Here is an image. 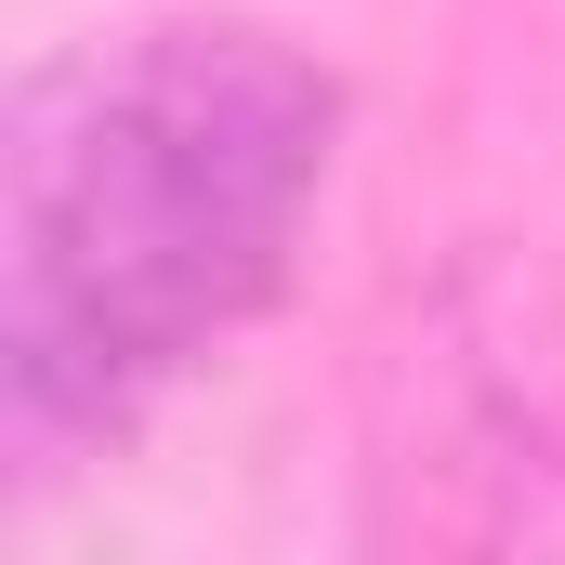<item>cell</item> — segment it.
<instances>
[{"instance_id": "obj_2", "label": "cell", "mask_w": 565, "mask_h": 565, "mask_svg": "<svg viewBox=\"0 0 565 565\" xmlns=\"http://www.w3.org/2000/svg\"><path fill=\"white\" fill-rule=\"evenodd\" d=\"M369 553H565V277L460 250L369 382Z\"/></svg>"}, {"instance_id": "obj_1", "label": "cell", "mask_w": 565, "mask_h": 565, "mask_svg": "<svg viewBox=\"0 0 565 565\" xmlns=\"http://www.w3.org/2000/svg\"><path fill=\"white\" fill-rule=\"evenodd\" d=\"M342 79L250 13H158L53 53L0 132V395L13 447L132 434L302 264Z\"/></svg>"}]
</instances>
